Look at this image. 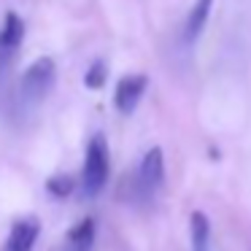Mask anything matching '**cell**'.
<instances>
[{"label": "cell", "instance_id": "cell-1", "mask_svg": "<svg viewBox=\"0 0 251 251\" xmlns=\"http://www.w3.org/2000/svg\"><path fill=\"white\" fill-rule=\"evenodd\" d=\"M111 159H108V141L103 132H95L87 143L84 151V165H81V189L87 197L100 195V189L108 181Z\"/></svg>", "mask_w": 251, "mask_h": 251}, {"label": "cell", "instance_id": "cell-2", "mask_svg": "<svg viewBox=\"0 0 251 251\" xmlns=\"http://www.w3.org/2000/svg\"><path fill=\"white\" fill-rule=\"evenodd\" d=\"M57 81V65L51 57H38L25 68L19 78V103L22 105H38L49 98Z\"/></svg>", "mask_w": 251, "mask_h": 251}, {"label": "cell", "instance_id": "cell-3", "mask_svg": "<svg viewBox=\"0 0 251 251\" xmlns=\"http://www.w3.org/2000/svg\"><path fill=\"white\" fill-rule=\"evenodd\" d=\"M165 181V157H162V149L154 146L143 154L141 165H138V176H135V189L141 197L151 200L154 192L162 186Z\"/></svg>", "mask_w": 251, "mask_h": 251}, {"label": "cell", "instance_id": "cell-4", "mask_svg": "<svg viewBox=\"0 0 251 251\" xmlns=\"http://www.w3.org/2000/svg\"><path fill=\"white\" fill-rule=\"evenodd\" d=\"M25 41V19L19 14L8 11L3 17V25H0V76L11 68L17 51L22 49Z\"/></svg>", "mask_w": 251, "mask_h": 251}, {"label": "cell", "instance_id": "cell-5", "mask_svg": "<svg viewBox=\"0 0 251 251\" xmlns=\"http://www.w3.org/2000/svg\"><path fill=\"white\" fill-rule=\"evenodd\" d=\"M149 87V76L146 73H130V76H122L116 81L114 89V105L119 114H132L141 103L143 92Z\"/></svg>", "mask_w": 251, "mask_h": 251}, {"label": "cell", "instance_id": "cell-6", "mask_svg": "<svg viewBox=\"0 0 251 251\" xmlns=\"http://www.w3.org/2000/svg\"><path fill=\"white\" fill-rule=\"evenodd\" d=\"M41 235V222L38 216H22L11 224L6 235V243H3V251H33L35 240Z\"/></svg>", "mask_w": 251, "mask_h": 251}, {"label": "cell", "instance_id": "cell-7", "mask_svg": "<svg viewBox=\"0 0 251 251\" xmlns=\"http://www.w3.org/2000/svg\"><path fill=\"white\" fill-rule=\"evenodd\" d=\"M211 8H213V0H195V6L189 8V14L184 19V41L186 44H192L202 33L208 17H211Z\"/></svg>", "mask_w": 251, "mask_h": 251}, {"label": "cell", "instance_id": "cell-8", "mask_svg": "<svg viewBox=\"0 0 251 251\" xmlns=\"http://www.w3.org/2000/svg\"><path fill=\"white\" fill-rule=\"evenodd\" d=\"M189 240H192V251L211 249V222L202 211H192L189 216Z\"/></svg>", "mask_w": 251, "mask_h": 251}, {"label": "cell", "instance_id": "cell-9", "mask_svg": "<svg viewBox=\"0 0 251 251\" xmlns=\"http://www.w3.org/2000/svg\"><path fill=\"white\" fill-rule=\"evenodd\" d=\"M95 243V219H81L68 229V249L71 251H92Z\"/></svg>", "mask_w": 251, "mask_h": 251}, {"label": "cell", "instance_id": "cell-10", "mask_svg": "<svg viewBox=\"0 0 251 251\" xmlns=\"http://www.w3.org/2000/svg\"><path fill=\"white\" fill-rule=\"evenodd\" d=\"M73 186H76V178H71V176H51L46 181V189L54 197H68L73 192Z\"/></svg>", "mask_w": 251, "mask_h": 251}, {"label": "cell", "instance_id": "cell-11", "mask_svg": "<svg viewBox=\"0 0 251 251\" xmlns=\"http://www.w3.org/2000/svg\"><path fill=\"white\" fill-rule=\"evenodd\" d=\"M105 62L103 60H95L92 62V68H89L87 71V76H84V84H87V87H92V89H100L103 87V81H105Z\"/></svg>", "mask_w": 251, "mask_h": 251}]
</instances>
